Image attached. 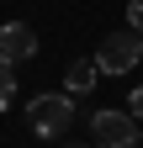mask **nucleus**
I'll return each mask as SVG.
<instances>
[{
    "label": "nucleus",
    "mask_w": 143,
    "mask_h": 148,
    "mask_svg": "<svg viewBox=\"0 0 143 148\" xmlns=\"http://www.w3.org/2000/svg\"><path fill=\"white\" fill-rule=\"evenodd\" d=\"M127 111H133V116L143 122V85H138V90H133V95H127Z\"/></svg>",
    "instance_id": "nucleus-8"
},
{
    "label": "nucleus",
    "mask_w": 143,
    "mask_h": 148,
    "mask_svg": "<svg viewBox=\"0 0 143 148\" xmlns=\"http://www.w3.org/2000/svg\"><path fill=\"white\" fill-rule=\"evenodd\" d=\"M90 148H96V143H90Z\"/></svg>",
    "instance_id": "nucleus-9"
},
{
    "label": "nucleus",
    "mask_w": 143,
    "mask_h": 148,
    "mask_svg": "<svg viewBox=\"0 0 143 148\" xmlns=\"http://www.w3.org/2000/svg\"><path fill=\"white\" fill-rule=\"evenodd\" d=\"M27 122H32L37 138L69 132V122H74V95H69V90H58V95H37V101L27 106Z\"/></svg>",
    "instance_id": "nucleus-3"
},
{
    "label": "nucleus",
    "mask_w": 143,
    "mask_h": 148,
    "mask_svg": "<svg viewBox=\"0 0 143 148\" xmlns=\"http://www.w3.org/2000/svg\"><path fill=\"white\" fill-rule=\"evenodd\" d=\"M96 79H101V64L96 58H74V64L64 69V90H69V95H90Z\"/></svg>",
    "instance_id": "nucleus-5"
},
{
    "label": "nucleus",
    "mask_w": 143,
    "mask_h": 148,
    "mask_svg": "<svg viewBox=\"0 0 143 148\" xmlns=\"http://www.w3.org/2000/svg\"><path fill=\"white\" fill-rule=\"evenodd\" d=\"M138 138H143V127H138L133 111H122V106H106V111L90 116V143L96 148H138Z\"/></svg>",
    "instance_id": "nucleus-1"
},
{
    "label": "nucleus",
    "mask_w": 143,
    "mask_h": 148,
    "mask_svg": "<svg viewBox=\"0 0 143 148\" xmlns=\"http://www.w3.org/2000/svg\"><path fill=\"white\" fill-rule=\"evenodd\" d=\"M11 95H16V64H0V111L11 106Z\"/></svg>",
    "instance_id": "nucleus-6"
},
{
    "label": "nucleus",
    "mask_w": 143,
    "mask_h": 148,
    "mask_svg": "<svg viewBox=\"0 0 143 148\" xmlns=\"http://www.w3.org/2000/svg\"><path fill=\"white\" fill-rule=\"evenodd\" d=\"M27 58H37V27L6 21L0 27V64H27Z\"/></svg>",
    "instance_id": "nucleus-4"
},
{
    "label": "nucleus",
    "mask_w": 143,
    "mask_h": 148,
    "mask_svg": "<svg viewBox=\"0 0 143 148\" xmlns=\"http://www.w3.org/2000/svg\"><path fill=\"white\" fill-rule=\"evenodd\" d=\"M96 64H101V74H133V69L143 64V32L122 27V32H111V37H101Z\"/></svg>",
    "instance_id": "nucleus-2"
},
{
    "label": "nucleus",
    "mask_w": 143,
    "mask_h": 148,
    "mask_svg": "<svg viewBox=\"0 0 143 148\" xmlns=\"http://www.w3.org/2000/svg\"><path fill=\"white\" fill-rule=\"evenodd\" d=\"M127 27H133V32H143V0H133V5H127Z\"/></svg>",
    "instance_id": "nucleus-7"
}]
</instances>
